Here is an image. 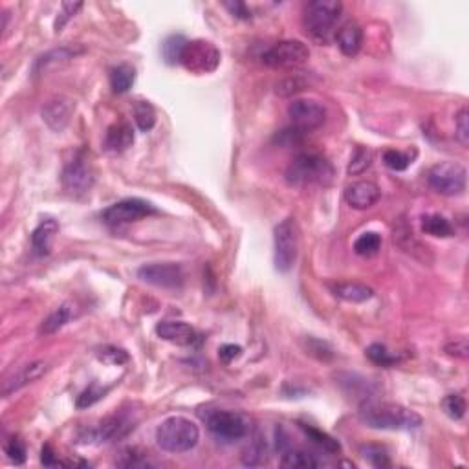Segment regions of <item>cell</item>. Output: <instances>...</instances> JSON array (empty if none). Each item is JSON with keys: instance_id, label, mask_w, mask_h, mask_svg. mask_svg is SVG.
<instances>
[{"instance_id": "cell-30", "label": "cell", "mask_w": 469, "mask_h": 469, "mask_svg": "<svg viewBox=\"0 0 469 469\" xmlns=\"http://www.w3.org/2000/svg\"><path fill=\"white\" fill-rule=\"evenodd\" d=\"M134 120H136L137 129L142 132H149L156 125V112L154 106L147 101H137L134 105Z\"/></svg>"}, {"instance_id": "cell-36", "label": "cell", "mask_w": 469, "mask_h": 469, "mask_svg": "<svg viewBox=\"0 0 469 469\" xmlns=\"http://www.w3.org/2000/svg\"><path fill=\"white\" fill-rule=\"evenodd\" d=\"M115 464L121 468H151V462L147 458L145 453L137 447H127L120 455V458L115 460Z\"/></svg>"}, {"instance_id": "cell-31", "label": "cell", "mask_w": 469, "mask_h": 469, "mask_svg": "<svg viewBox=\"0 0 469 469\" xmlns=\"http://www.w3.org/2000/svg\"><path fill=\"white\" fill-rule=\"evenodd\" d=\"M186 45H187V39L183 35L167 37L164 45H162V53H164L165 62H169V64H176V62H180Z\"/></svg>"}, {"instance_id": "cell-15", "label": "cell", "mask_w": 469, "mask_h": 469, "mask_svg": "<svg viewBox=\"0 0 469 469\" xmlns=\"http://www.w3.org/2000/svg\"><path fill=\"white\" fill-rule=\"evenodd\" d=\"M40 114H43V121L48 125V129H52L53 132H62L72 120L74 103L64 96H55L45 103Z\"/></svg>"}, {"instance_id": "cell-27", "label": "cell", "mask_w": 469, "mask_h": 469, "mask_svg": "<svg viewBox=\"0 0 469 469\" xmlns=\"http://www.w3.org/2000/svg\"><path fill=\"white\" fill-rule=\"evenodd\" d=\"M74 317V310H72V305H61L59 308H55V310L52 312V314L48 315V317L43 321V324H40V334H45V336H50V334H55L59 332L62 327L67 323H70V319Z\"/></svg>"}, {"instance_id": "cell-12", "label": "cell", "mask_w": 469, "mask_h": 469, "mask_svg": "<svg viewBox=\"0 0 469 469\" xmlns=\"http://www.w3.org/2000/svg\"><path fill=\"white\" fill-rule=\"evenodd\" d=\"M288 115L293 127L306 134L319 129L327 121V108L314 99H295L288 106Z\"/></svg>"}, {"instance_id": "cell-1", "label": "cell", "mask_w": 469, "mask_h": 469, "mask_svg": "<svg viewBox=\"0 0 469 469\" xmlns=\"http://www.w3.org/2000/svg\"><path fill=\"white\" fill-rule=\"evenodd\" d=\"M359 418L371 429L411 431L422 425V417L411 409L390 402L367 400L359 407Z\"/></svg>"}, {"instance_id": "cell-44", "label": "cell", "mask_w": 469, "mask_h": 469, "mask_svg": "<svg viewBox=\"0 0 469 469\" xmlns=\"http://www.w3.org/2000/svg\"><path fill=\"white\" fill-rule=\"evenodd\" d=\"M98 358L111 365H123L129 361V354L123 349H118V346H105L98 352Z\"/></svg>"}, {"instance_id": "cell-43", "label": "cell", "mask_w": 469, "mask_h": 469, "mask_svg": "<svg viewBox=\"0 0 469 469\" xmlns=\"http://www.w3.org/2000/svg\"><path fill=\"white\" fill-rule=\"evenodd\" d=\"M268 456H266V446L262 442H255L246 449L242 456V462L246 465H261L266 464Z\"/></svg>"}, {"instance_id": "cell-19", "label": "cell", "mask_w": 469, "mask_h": 469, "mask_svg": "<svg viewBox=\"0 0 469 469\" xmlns=\"http://www.w3.org/2000/svg\"><path fill=\"white\" fill-rule=\"evenodd\" d=\"M156 334L169 343H176L182 346L193 345L198 337L195 328L183 321H164L156 327Z\"/></svg>"}, {"instance_id": "cell-40", "label": "cell", "mask_w": 469, "mask_h": 469, "mask_svg": "<svg viewBox=\"0 0 469 469\" xmlns=\"http://www.w3.org/2000/svg\"><path fill=\"white\" fill-rule=\"evenodd\" d=\"M106 390H108V389H105V387H99L98 383H92L89 389H84L83 392L77 396V407H79V409L92 407L94 403L99 402V400L105 396Z\"/></svg>"}, {"instance_id": "cell-42", "label": "cell", "mask_w": 469, "mask_h": 469, "mask_svg": "<svg viewBox=\"0 0 469 469\" xmlns=\"http://www.w3.org/2000/svg\"><path fill=\"white\" fill-rule=\"evenodd\" d=\"M6 456H8L9 460L13 462L15 465H21L26 462V447H24L23 440L13 436V439H9L4 446Z\"/></svg>"}, {"instance_id": "cell-50", "label": "cell", "mask_w": 469, "mask_h": 469, "mask_svg": "<svg viewBox=\"0 0 469 469\" xmlns=\"http://www.w3.org/2000/svg\"><path fill=\"white\" fill-rule=\"evenodd\" d=\"M226 6L227 9H230L231 13L234 15V17H239V18H249L252 17V13H249V9H248V6L244 4V2H226Z\"/></svg>"}, {"instance_id": "cell-2", "label": "cell", "mask_w": 469, "mask_h": 469, "mask_svg": "<svg viewBox=\"0 0 469 469\" xmlns=\"http://www.w3.org/2000/svg\"><path fill=\"white\" fill-rule=\"evenodd\" d=\"M334 167L323 156L314 152L299 154L286 169V182L293 187L330 186L334 182Z\"/></svg>"}, {"instance_id": "cell-48", "label": "cell", "mask_w": 469, "mask_h": 469, "mask_svg": "<svg viewBox=\"0 0 469 469\" xmlns=\"http://www.w3.org/2000/svg\"><path fill=\"white\" fill-rule=\"evenodd\" d=\"M303 134L299 129H295V127H292V129H286L283 130V132L277 134V142L283 143V145H293V143H297L299 140L303 137Z\"/></svg>"}, {"instance_id": "cell-9", "label": "cell", "mask_w": 469, "mask_h": 469, "mask_svg": "<svg viewBox=\"0 0 469 469\" xmlns=\"http://www.w3.org/2000/svg\"><path fill=\"white\" fill-rule=\"evenodd\" d=\"M209 433L222 443H233L248 434V422L233 411H213L208 417Z\"/></svg>"}, {"instance_id": "cell-17", "label": "cell", "mask_w": 469, "mask_h": 469, "mask_svg": "<svg viewBox=\"0 0 469 469\" xmlns=\"http://www.w3.org/2000/svg\"><path fill=\"white\" fill-rule=\"evenodd\" d=\"M381 198V191L380 187L374 182H368V180H361V182L350 183L345 189V200L350 208L359 209H371L372 205L378 204V200Z\"/></svg>"}, {"instance_id": "cell-3", "label": "cell", "mask_w": 469, "mask_h": 469, "mask_svg": "<svg viewBox=\"0 0 469 469\" xmlns=\"http://www.w3.org/2000/svg\"><path fill=\"white\" fill-rule=\"evenodd\" d=\"M198 425L186 417H171L164 420L156 429V442L169 453L191 451L198 443Z\"/></svg>"}, {"instance_id": "cell-37", "label": "cell", "mask_w": 469, "mask_h": 469, "mask_svg": "<svg viewBox=\"0 0 469 469\" xmlns=\"http://www.w3.org/2000/svg\"><path fill=\"white\" fill-rule=\"evenodd\" d=\"M305 350L306 354L314 356L319 361H330L334 358L332 346L328 345L327 341H321L317 337H306L305 339Z\"/></svg>"}, {"instance_id": "cell-10", "label": "cell", "mask_w": 469, "mask_h": 469, "mask_svg": "<svg viewBox=\"0 0 469 469\" xmlns=\"http://www.w3.org/2000/svg\"><path fill=\"white\" fill-rule=\"evenodd\" d=\"M137 279L164 290H180L183 286L186 275L183 268L176 262H151L137 270Z\"/></svg>"}, {"instance_id": "cell-29", "label": "cell", "mask_w": 469, "mask_h": 469, "mask_svg": "<svg viewBox=\"0 0 469 469\" xmlns=\"http://www.w3.org/2000/svg\"><path fill=\"white\" fill-rule=\"evenodd\" d=\"M136 70L130 64H118L111 70V86L115 94H125L132 89Z\"/></svg>"}, {"instance_id": "cell-16", "label": "cell", "mask_w": 469, "mask_h": 469, "mask_svg": "<svg viewBox=\"0 0 469 469\" xmlns=\"http://www.w3.org/2000/svg\"><path fill=\"white\" fill-rule=\"evenodd\" d=\"M134 424L136 422L129 414H112V417L105 418L98 429L90 433V436L99 442H115V440L125 439L136 427Z\"/></svg>"}, {"instance_id": "cell-23", "label": "cell", "mask_w": 469, "mask_h": 469, "mask_svg": "<svg viewBox=\"0 0 469 469\" xmlns=\"http://www.w3.org/2000/svg\"><path fill=\"white\" fill-rule=\"evenodd\" d=\"M336 40L341 52L345 53L346 57H352V55H356V53L361 50V45H363V31H361V28L356 23H349L337 31Z\"/></svg>"}, {"instance_id": "cell-47", "label": "cell", "mask_w": 469, "mask_h": 469, "mask_svg": "<svg viewBox=\"0 0 469 469\" xmlns=\"http://www.w3.org/2000/svg\"><path fill=\"white\" fill-rule=\"evenodd\" d=\"M455 130H456V140L462 143V145H468L469 143V112L468 108H462L455 118Z\"/></svg>"}, {"instance_id": "cell-8", "label": "cell", "mask_w": 469, "mask_h": 469, "mask_svg": "<svg viewBox=\"0 0 469 469\" xmlns=\"http://www.w3.org/2000/svg\"><path fill=\"white\" fill-rule=\"evenodd\" d=\"M180 62L193 74H209L220 64V52L209 40H187Z\"/></svg>"}, {"instance_id": "cell-41", "label": "cell", "mask_w": 469, "mask_h": 469, "mask_svg": "<svg viewBox=\"0 0 469 469\" xmlns=\"http://www.w3.org/2000/svg\"><path fill=\"white\" fill-rule=\"evenodd\" d=\"M383 162H385L387 167L392 169V171H405V169L412 164V158L402 151L389 149V151L383 152Z\"/></svg>"}, {"instance_id": "cell-13", "label": "cell", "mask_w": 469, "mask_h": 469, "mask_svg": "<svg viewBox=\"0 0 469 469\" xmlns=\"http://www.w3.org/2000/svg\"><path fill=\"white\" fill-rule=\"evenodd\" d=\"M62 186L74 195H83L94 186V171L89 158L79 152L62 169Z\"/></svg>"}, {"instance_id": "cell-5", "label": "cell", "mask_w": 469, "mask_h": 469, "mask_svg": "<svg viewBox=\"0 0 469 469\" xmlns=\"http://www.w3.org/2000/svg\"><path fill=\"white\" fill-rule=\"evenodd\" d=\"M275 268L283 273L290 271L297 261L299 253V227L295 218L288 217L275 226Z\"/></svg>"}, {"instance_id": "cell-28", "label": "cell", "mask_w": 469, "mask_h": 469, "mask_svg": "<svg viewBox=\"0 0 469 469\" xmlns=\"http://www.w3.org/2000/svg\"><path fill=\"white\" fill-rule=\"evenodd\" d=\"M422 231L425 234H431V237H439V239H447V237L455 234L451 222L443 218L442 215H425V217H422Z\"/></svg>"}, {"instance_id": "cell-4", "label": "cell", "mask_w": 469, "mask_h": 469, "mask_svg": "<svg viewBox=\"0 0 469 469\" xmlns=\"http://www.w3.org/2000/svg\"><path fill=\"white\" fill-rule=\"evenodd\" d=\"M341 11L343 4L339 0H314L305 11L306 31L319 43H328L334 37Z\"/></svg>"}, {"instance_id": "cell-51", "label": "cell", "mask_w": 469, "mask_h": 469, "mask_svg": "<svg viewBox=\"0 0 469 469\" xmlns=\"http://www.w3.org/2000/svg\"><path fill=\"white\" fill-rule=\"evenodd\" d=\"M40 462L45 465H62V462L59 460L57 456H55V453H53V449L50 446H45L43 447V453H40Z\"/></svg>"}, {"instance_id": "cell-32", "label": "cell", "mask_w": 469, "mask_h": 469, "mask_svg": "<svg viewBox=\"0 0 469 469\" xmlns=\"http://www.w3.org/2000/svg\"><path fill=\"white\" fill-rule=\"evenodd\" d=\"M381 248V237L374 231H367V233L359 234L358 240L354 242V252L361 257H372L376 255Z\"/></svg>"}, {"instance_id": "cell-35", "label": "cell", "mask_w": 469, "mask_h": 469, "mask_svg": "<svg viewBox=\"0 0 469 469\" xmlns=\"http://www.w3.org/2000/svg\"><path fill=\"white\" fill-rule=\"evenodd\" d=\"M365 354H367V358L371 359L372 363L380 365V367H392V365H396L400 361L398 354H392L387 346L380 345V343H374V345L368 346L367 350H365Z\"/></svg>"}, {"instance_id": "cell-11", "label": "cell", "mask_w": 469, "mask_h": 469, "mask_svg": "<svg viewBox=\"0 0 469 469\" xmlns=\"http://www.w3.org/2000/svg\"><path fill=\"white\" fill-rule=\"evenodd\" d=\"M156 213L158 211H156L154 205L145 202V200L127 198L105 209L103 220L108 226H123V224H130V222H137L145 217H151V215H156Z\"/></svg>"}, {"instance_id": "cell-46", "label": "cell", "mask_w": 469, "mask_h": 469, "mask_svg": "<svg viewBox=\"0 0 469 469\" xmlns=\"http://www.w3.org/2000/svg\"><path fill=\"white\" fill-rule=\"evenodd\" d=\"M443 352L447 356H451V358H458V359H465L469 354V343L468 337H455V339L447 341L446 346H443Z\"/></svg>"}, {"instance_id": "cell-21", "label": "cell", "mask_w": 469, "mask_h": 469, "mask_svg": "<svg viewBox=\"0 0 469 469\" xmlns=\"http://www.w3.org/2000/svg\"><path fill=\"white\" fill-rule=\"evenodd\" d=\"M330 292L345 303H367L374 297V290L361 283H332Z\"/></svg>"}, {"instance_id": "cell-14", "label": "cell", "mask_w": 469, "mask_h": 469, "mask_svg": "<svg viewBox=\"0 0 469 469\" xmlns=\"http://www.w3.org/2000/svg\"><path fill=\"white\" fill-rule=\"evenodd\" d=\"M84 53V46L81 45H67L61 46V48H53L50 52L43 53L33 62V74L40 76V74H48L52 70H57V68L67 67L68 62H72L74 59H77L79 55Z\"/></svg>"}, {"instance_id": "cell-38", "label": "cell", "mask_w": 469, "mask_h": 469, "mask_svg": "<svg viewBox=\"0 0 469 469\" xmlns=\"http://www.w3.org/2000/svg\"><path fill=\"white\" fill-rule=\"evenodd\" d=\"M442 409L451 420H462L465 414V400L460 394H447L442 400Z\"/></svg>"}, {"instance_id": "cell-20", "label": "cell", "mask_w": 469, "mask_h": 469, "mask_svg": "<svg viewBox=\"0 0 469 469\" xmlns=\"http://www.w3.org/2000/svg\"><path fill=\"white\" fill-rule=\"evenodd\" d=\"M59 233V224L53 218L48 220H43L39 226L35 227V231L31 233V246H33V252L40 257H45L52 252L53 240H55V234Z\"/></svg>"}, {"instance_id": "cell-18", "label": "cell", "mask_w": 469, "mask_h": 469, "mask_svg": "<svg viewBox=\"0 0 469 469\" xmlns=\"http://www.w3.org/2000/svg\"><path fill=\"white\" fill-rule=\"evenodd\" d=\"M46 368H48V365L45 361H31V363L24 365L23 368H18L17 372H13L11 376H8L2 381V396L8 398L9 394L17 392L18 389H23V387L37 381L45 374Z\"/></svg>"}, {"instance_id": "cell-25", "label": "cell", "mask_w": 469, "mask_h": 469, "mask_svg": "<svg viewBox=\"0 0 469 469\" xmlns=\"http://www.w3.org/2000/svg\"><path fill=\"white\" fill-rule=\"evenodd\" d=\"M394 240L398 242V246L402 249H405L407 253H412L414 257L427 262V246H422V242H418V240L414 239L412 231L409 230L405 224L394 227Z\"/></svg>"}, {"instance_id": "cell-7", "label": "cell", "mask_w": 469, "mask_h": 469, "mask_svg": "<svg viewBox=\"0 0 469 469\" xmlns=\"http://www.w3.org/2000/svg\"><path fill=\"white\" fill-rule=\"evenodd\" d=\"M262 62L271 68H299L310 59V50L301 40H281L262 53Z\"/></svg>"}, {"instance_id": "cell-45", "label": "cell", "mask_w": 469, "mask_h": 469, "mask_svg": "<svg viewBox=\"0 0 469 469\" xmlns=\"http://www.w3.org/2000/svg\"><path fill=\"white\" fill-rule=\"evenodd\" d=\"M81 8H83V2H62L59 17L57 21H55V33L62 31V28L67 26V23L72 17H76Z\"/></svg>"}, {"instance_id": "cell-24", "label": "cell", "mask_w": 469, "mask_h": 469, "mask_svg": "<svg viewBox=\"0 0 469 469\" xmlns=\"http://www.w3.org/2000/svg\"><path fill=\"white\" fill-rule=\"evenodd\" d=\"M281 465L288 469H314L323 465V462L319 460L317 456L305 449H293V447H286L281 456Z\"/></svg>"}, {"instance_id": "cell-34", "label": "cell", "mask_w": 469, "mask_h": 469, "mask_svg": "<svg viewBox=\"0 0 469 469\" xmlns=\"http://www.w3.org/2000/svg\"><path fill=\"white\" fill-rule=\"evenodd\" d=\"M306 86H308V81L303 76H299V74H295V76L284 77L283 81L275 84V94H277L279 98H292L295 94L303 92Z\"/></svg>"}, {"instance_id": "cell-22", "label": "cell", "mask_w": 469, "mask_h": 469, "mask_svg": "<svg viewBox=\"0 0 469 469\" xmlns=\"http://www.w3.org/2000/svg\"><path fill=\"white\" fill-rule=\"evenodd\" d=\"M134 143V132L132 127L129 123H114L108 127L105 136V147L112 152H123L127 151Z\"/></svg>"}, {"instance_id": "cell-33", "label": "cell", "mask_w": 469, "mask_h": 469, "mask_svg": "<svg viewBox=\"0 0 469 469\" xmlns=\"http://www.w3.org/2000/svg\"><path fill=\"white\" fill-rule=\"evenodd\" d=\"M372 159H374V152L368 149V147H356L354 154L350 158L349 164V174L352 176H358V174H363L368 167L372 165Z\"/></svg>"}, {"instance_id": "cell-26", "label": "cell", "mask_w": 469, "mask_h": 469, "mask_svg": "<svg viewBox=\"0 0 469 469\" xmlns=\"http://www.w3.org/2000/svg\"><path fill=\"white\" fill-rule=\"evenodd\" d=\"M299 429H301L303 433L306 434V439L310 440L312 443H315L319 449H323V451H327V453H332V455H336V453L341 451V446L336 439H332L330 434L324 433V431H321V429H317V427H314V425L299 424Z\"/></svg>"}, {"instance_id": "cell-49", "label": "cell", "mask_w": 469, "mask_h": 469, "mask_svg": "<svg viewBox=\"0 0 469 469\" xmlns=\"http://www.w3.org/2000/svg\"><path fill=\"white\" fill-rule=\"evenodd\" d=\"M242 354V349L239 345H222L220 350H218V356L224 363H231L234 359L239 358Z\"/></svg>"}, {"instance_id": "cell-6", "label": "cell", "mask_w": 469, "mask_h": 469, "mask_svg": "<svg viewBox=\"0 0 469 469\" xmlns=\"http://www.w3.org/2000/svg\"><path fill=\"white\" fill-rule=\"evenodd\" d=\"M427 182L439 195L458 196L468 186V171L456 162H440L429 169Z\"/></svg>"}, {"instance_id": "cell-39", "label": "cell", "mask_w": 469, "mask_h": 469, "mask_svg": "<svg viewBox=\"0 0 469 469\" xmlns=\"http://www.w3.org/2000/svg\"><path fill=\"white\" fill-rule=\"evenodd\" d=\"M361 455H363L365 460L371 462L374 468H387V465H390L389 455H387V451L381 446H372V443L363 446L361 447Z\"/></svg>"}]
</instances>
